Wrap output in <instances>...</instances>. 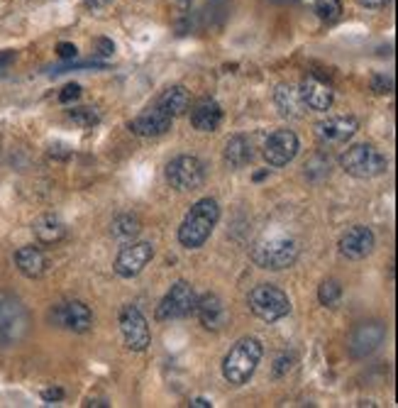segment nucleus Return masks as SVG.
<instances>
[{"mask_svg": "<svg viewBox=\"0 0 398 408\" xmlns=\"http://www.w3.org/2000/svg\"><path fill=\"white\" fill-rule=\"evenodd\" d=\"M340 296H342L340 281L328 279V281H323V284H320V289H318V301L323 303V306H335V303L340 301Z\"/></svg>", "mask_w": 398, "mask_h": 408, "instance_id": "28", "label": "nucleus"}, {"mask_svg": "<svg viewBox=\"0 0 398 408\" xmlns=\"http://www.w3.org/2000/svg\"><path fill=\"white\" fill-rule=\"evenodd\" d=\"M98 44H101V54H103V57H110V54L115 52L113 42H108V40H98Z\"/></svg>", "mask_w": 398, "mask_h": 408, "instance_id": "36", "label": "nucleus"}, {"mask_svg": "<svg viewBox=\"0 0 398 408\" xmlns=\"http://www.w3.org/2000/svg\"><path fill=\"white\" fill-rule=\"evenodd\" d=\"M27 328V316L22 306L13 299L0 296V347H8L20 338Z\"/></svg>", "mask_w": 398, "mask_h": 408, "instance_id": "12", "label": "nucleus"}, {"mask_svg": "<svg viewBox=\"0 0 398 408\" xmlns=\"http://www.w3.org/2000/svg\"><path fill=\"white\" fill-rule=\"evenodd\" d=\"M274 103H276V108H279V113L284 115V118H291V120H301L303 115H306V110H308L306 106H303L298 88L291 86V84L276 86Z\"/></svg>", "mask_w": 398, "mask_h": 408, "instance_id": "21", "label": "nucleus"}, {"mask_svg": "<svg viewBox=\"0 0 398 408\" xmlns=\"http://www.w3.org/2000/svg\"><path fill=\"white\" fill-rule=\"evenodd\" d=\"M386 338V328L381 323H362L352 330L350 335V355L357 357V360H364L372 352L379 350V345L384 343Z\"/></svg>", "mask_w": 398, "mask_h": 408, "instance_id": "14", "label": "nucleus"}, {"mask_svg": "<svg viewBox=\"0 0 398 408\" xmlns=\"http://www.w3.org/2000/svg\"><path fill=\"white\" fill-rule=\"evenodd\" d=\"M374 250V233L367 225H352L345 235L340 237V252L347 259H364Z\"/></svg>", "mask_w": 398, "mask_h": 408, "instance_id": "16", "label": "nucleus"}, {"mask_svg": "<svg viewBox=\"0 0 398 408\" xmlns=\"http://www.w3.org/2000/svg\"><path fill=\"white\" fill-rule=\"evenodd\" d=\"M57 54H59V57H62V59H74L76 54H79V49H76V44L62 42V44H59V47H57Z\"/></svg>", "mask_w": 398, "mask_h": 408, "instance_id": "32", "label": "nucleus"}, {"mask_svg": "<svg viewBox=\"0 0 398 408\" xmlns=\"http://www.w3.org/2000/svg\"><path fill=\"white\" fill-rule=\"evenodd\" d=\"M323 22H335L342 15V0H303Z\"/></svg>", "mask_w": 398, "mask_h": 408, "instance_id": "26", "label": "nucleus"}, {"mask_svg": "<svg viewBox=\"0 0 398 408\" xmlns=\"http://www.w3.org/2000/svg\"><path fill=\"white\" fill-rule=\"evenodd\" d=\"M171 123H174V118H171L169 113H164L159 106H152L142 110V113L132 120L130 130L140 137H162L171 130Z\"/></svg>", "mask_w": 398, "mask_h": 408, "instance_id": "15", "label": "nucleus"}, {"mask_svg": "<svg viewBox=\"0 0 398 408\" xmlns=\"http://www.w3.org/2000/svg\"><path fill=\"white\" fill-rule=\"evenodd\" d=\"M15 267H18L27 279H40L44 277V272H47L49 262H47V255L42 252V247L25 245L15 252Z\"/></svg>", "mask_w": 398, "mask_h": 408, "instance_id": "20", "label": "nucleus"}, {"mask_svg": "<svg viewBox=\"0 0 398 408\" xmlns=\"http://www.w3.org/2000/svg\"><path fill=\"white\" fill-rule=\"evenodd\" d=\"M294 367V357L291 355H281L279 360H276V367H274V377H281V374H286L289 369Z\"/></svg>", "mask_w": 398, "mask_h": 408, "instance_id": "31", "label": "nucleus"}, {"mask_svg": "<svg viewBox=\"0 0 398 408\" xmlns=\"http://www.w3.org/2000/svg\"><path fill=\"white\" fill-rule=\"evenodd\" d=\"M15 62V52H3L0 54V69H5V66H10Z\"/></svg>", "mask_w": 398, "mask_h": 408, "instance_id": "35", "label": "nucleus"}, {"mask_svg": "<svg viewBox=\"0 0 398 408\" xmlns=\"http://www.w3.org/2000/svg\"><path fill=\"white\" fill-rule=\"evenodd\" d=\"M254 152H252V140L245 135H232L225 145V164L230 169H242L252 162Z\"/></svg>", "mask_w": 398, "mask_h": 408, "instance_id": "23", "label": "nucleus"}, {"mask_svg": "<svg viewBox=\"0 0 398 408\" xmlns=\"http://www.w3.org/2000/svg\"><path fill=\"white\" fill-rule=\"evenodd\" d=\"M91 5H105V3H110V0H88Z\"/></svg>", "mask_w": 398, "mask_h": 408, "instance_id": "39", "label": "nucleus"}, {"mask_svg": "<svg viewBox=\"0 0 398 408\" xmlns=\"http://www.w3.org/2000/svg\"><path fill=\"white\" fill-rule=\"evenodd\" d=\"M210 406H213V404H210L208 399H193L191 401V408H210Z\"/></svg>", "mask_w": 398, "mask_h": 408, "instance_id": "37", "label": "nucleus"}, {"mask_svg": "<svg viewBox=\"0 0 398 408\" xmlns=\"http://www.w3.org/2000/svg\"><path fill=\"white\" fill-rule=\"evenodd\" d=\"M298 150H301V142H298L296 132L276 130L264 142V159L269 162V167H286L296 159Z\"/></svg>", "mask_w": 398, "mask_h": 408, "instance_id": "10", "label": "nucleus"}, {"mask_svg": "<svg viewBox=\"0 0 398 408\" xmlns=\"http://www.w3.org/2000/svg\"><path fill=\"white\" fill-rule=\"evenodd\" d=\"M196 291L189 281H176L157 306V321H179L196 311Z\"/></svg>", "mask_w": 398, "mask_h": 408, "instance_id": "6", "label": "nucleus"}, {"mask_svg": "<svg viewBox=\"0 0 398 408\" xmlns=\"http://www.w3.org/2000/svg\"><path fill=\"white\" fill-rule=\"evenodd\" d=\"M154 257V245L152 242H130L115 257V274L123 279H132L137 274H142V269L152 262Z\"/></svg>", "mask_w": 398, "mask_h": 408, "instance_id": "9", "label": "nucleus"}, {"mask_svg": "<svg viewBox=\"0 0 398 408\" xmlns=\"http://www.w3.org/2000/svg\"><path fill=\"white\" fill-rule=\"evenodd\" d=\"M359 123L355 115H335V118H328L315 125V135L323 145H345L347 140L355 137Z\"/></svg>", "mask_w": 398, "mask_h": 408, "instance_id": "13", "label": "nucleus"}, {"mask_svg": "<svg viewBox=\"0 0 398 408\" xmlns=\"http://www.w3.org/2000/svg\"><path fill=\"white\" fill-rule=\"evenodd\" d=\"M220 220V206L213 198H201L198 203H193L189 215L184 218L179 228V242L189 250H198L206 245V240L213 233V228Z\"/></svg>", "mask_w": 398, "mask_h": 408, "instance_id": "1", "label": "nucleus"}, {"mask_svg": "<svg viewBox=\"0 0 398 408\" xmlns=\"http://www.w3.org/2000/svg\"><path fill=\"white\" fill-rule=\"evenodd\" d=\"M69 118L74 120L79 128H96L101 123V113L96 108H74L69 110Z\"/></svg>", "mask_w": 398, "mask_h": 408, "instance_id": "27", "label": "nucleus"}, {"mask_svg": "<svg viewBox=\"0 0 398 408\" xmlns=\"http://www.w3.org/2000/svg\"><path fill=\"white\" fill-rule=\"evenodd\" d=\"M359 3H362L364 8L381 10V8H386V5H391V0H359Z\"/></svg>", "mask_w": 398, "mask_h": 408, "instance_id": "34", "label": "nucleus"}, {"mask_svg": "<svg viewBox=\"0 0 398 408\" xmlns=\"http://www.w3.org/2000/svg\"><path fill=\"white\" fill-rule=\"evenodd\" d=\"M157 106L169 113L171 118H179V115H186L189 113V106H191V96L184 86H171L167 91L159 96Z\"/></svg>", "mask_w": 398, "mask_h": 408, "instance_id": "24", "label": "nucleus"}, {"mask_svg": "<svg viewBox=\"0 0 398 408\" xmlns=\"http://www.w3.org/2000/svg\"><path fill=\"white\" fill-rule=\"evenodd\" d=\"M340 167L355 179H377L386 172L389 162L374 145L362 142V145H352L350 150L342 152Z\"/></svg>", "mask_w": 398, "mask_h": 408, "instance_id": "4", "label": "nucleus"}, {"mask_svg": "<svg viewBox=\"0 0 398 408\" xmlns=\"http://www.w3.org/2000/svg\"><path fill=\"white\" fill-rule=\"evenodd\" d=\"M52 321L71 333H88L93 328V313L84 301H66L54 306Z\"/></svg>", "mask_w": 398, "mask_h": 408, "instance_id": "11", "label": "nucleus"}, {"mask_svg": "<svg viewBox=\"0 0 398 408\" xmlns=\"http://www.w3.org/2000/svg\"><path fill=\"white\" fill-rule=\"evenodd\" d=\"M32 233L40 240V245H57L66 237V225L62 218L52 213H44L32 223Z\"/></svg>", "mask_w": 398, "mask_h": 408, "instance_id": "22", "label": "nucleus"}, {"mask_svg": "<svg viewBox=\"0 0 398 408\" xmlns=\"http://www.w3.org/2000/svg\"><path fill=\"white\" fill-rule=\"evenodd\" d=\"M167 181L176 191H196L206 181V167L193 154H181L167 167Z\"/></svg>", "mask_w": 398, "mask_h": 408, "instance_id": "7", "label": "nucleus"}, {"mask_svg": "<svg viewBox=\"0 0 398 408\" xmlns=\"http://www.w3.org/2000/svg\"><path fill=\"white\" fill-rule=\"evenodd\" d=\"M142 230V223L137 215L132 213H125V215H118V218L110 223V235L115 237V240H123V242H130L132 237H137Z\"/></svg>", "mask_w": 398, "mask_h": 408, "instance_id": "25", "label": "nucleus"}, {"mask_svg": "<svg viewBox=\"0 0 398 408\" xmlns=\"http://www.w3.org/2000/svg\"><path fill=\"white\" fill-rule=\"evenodd\" d=\"M42 399L47 401V404H52V401H62L64 399V391L57 389V387H54V389H44L42 391Z\"/></svg>", "mask_w": 398, "mask_h": 408, "instance_id": "33", "label": "nucleus"}, {"mask_svg": "<svg viewBox=\"0 0 398 408\" xmlns=\"http://www.w3.org/2000/svg\"><path fill=\"white\" fill-rule=\"evenodd\" d=\"M372 88H374L377 93H381V96H384V93L394 91V81H391L389 76H384V74H374V76H372Z\"/></svg>", "mask_w": 398, "mask_h": 408, "instance_id": "29", "label": "nucleus"}, {"mask_svg": "<svg viewBox=\"0 0 398 408\" xmlns=\"http://www.w3.org/2000/svg\"><path fill=\"white\" fill-rule=\"evenodd\" d=\"M264 355V347L257 338H242L232 345V350L223 360V377L232 387H242L257 372V365Z\"/></svg>", "mask_w": 398, "mask_h": 408, "instance_id": "2", "label": "nucleus"}, {"mask_svg": "<svg viewBox=\"0 0 398 408\" xmlns=\"http://www.w3.org/2000/svg\"><path fill=\"white\" fill-rule=\"evenodd\" d=\"M298 93H301V101L306 108L315 110V113H325L333 106V88L318 79H308L298 86Z\"/></svg>", "mask_w": 398, "mask_h": 408, "instance_id": "18", "label": "nucleus"}, {"mask_svg": "<svg viewBox=\"0 0 398 408\" xmlns=\"http://www.w3.org/2000/svg\"><path fill=\"white\" fill-rule=\"evenodd\" d=\"M250 311L259 321L276 323L291 313V301L279 286L259 284L250 291Z\"/></svg>", "mask_w": 398, "mask_h": 408, "instance_id": "5", "label": "nucleus"}, {"mask_svg": "<svg viewBox=\"0 0 398 408\" xmlns=\"http://www.w3.org/2000/svg\"><path fill=\"white\" fill-rule=\"evenodd\" d=\"M198 321L206 330H213L218 333L225 323H228V311H225V303L220 301L218 294H203L201 299L196 301V311Z\"/></svg>", "mask_w": 398, "mask_h": 408, "instance_id": "17", "label": "nucleus"}, {"mask_svg": "<svg viewBox=\"0 0 398 408\" xmlns=\"http://www.w3.org/2000/svg\"><path fill=\"white\" fill-rule=\"evenodd\" d=\"M120 330H123L125 345L132 352H145L149 343H152L149 325L137 306H123V311H120Z\"/></svg>", "mask_w": 398, "mask_h": 408, "instance_id": "8", "label": "nucleus"}, {"mask_svg": "<svg viewBox=\"0 0 398 408\" xmlns=\"http://www.w3.org/2000/svg\"><path fill=\"white\" fill-rule=\"evenodd\" d=\"M79 98H81V86H79V84H69V86H64V91L59 93V101H62V103L79 101Z\"/></svg>", "mask_w": 398, "mask_h": 408, "instance_id": "30", "label": "nucleus"}, {"mask_svg": "<svg viewBox=\"0 0 398 408\" xmlns=\"http://www.w3.org/2000/svg\"><path fill=\"white\" fill-rule=\"evenodd\" d=\"M298 259V242L294 237L274 235L264 237L252 247V262L269 272H281V269L294 267Z\"/></svg>", "mask_w": 398, "mask_h": 408, "instance_id": "3", "label": "nucleus"}, {"mask_svg": "<svg viewBox=\"0 0 398 408\" xmlns=\"http://www.w3.org/2000/svg\"><path fill=\"white\" fill-rule=\"evenodd\" d=\"M223 123V108L213 98H203L191 110V125L198 132H215Z\"/></svg>", "mask_w": 398, "mask_h": 408, "instance_id": "19", "label": "nucleus"}, {"mask_svg": "<svg viewBox=\"0 0 398 408\" xmlns=\"http://www.w3.org/2000/svg\"><path fill=\"white\" fill-rule=\"evenodd\" d=\"M269 174V169H267V172H259V174H254V179H257V181H262L264 179V176H267Z\"/></svg>", "mask_w": 398, "mask_h": 408, "instance_id": "38", "label": "nucleus"}]
</instances>
